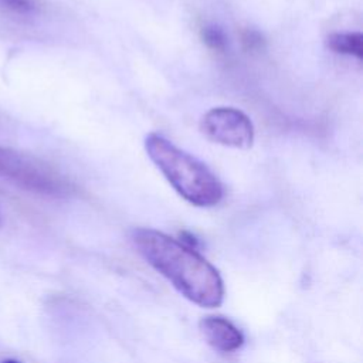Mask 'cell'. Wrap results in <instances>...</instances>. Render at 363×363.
Here are the masks:
<instances>
[{
    "mask_svg": "<svg viewBox=\"0 0 363 363\" xmlns=\"http://www.w3.org/2000/svg\"><path fill=\"white\" fill-rule=\"evenodd\" d=\"M203 135L218 145L248 149L254 142V125L240 109L217 106L207 111L200 119Z\"/></svg>",
    "mask_w": 363,
    "mask_h": 363,
    "instance_id": "cell-4",
    "label": "cell"
},
{
    "mask_svg": "<svg viewBox=\"0 0 363 363\" xmlns=\"http://www.w3.org/2000/svg\"><path fill=\"white\" fill-rule=\"evenodd\" d=\"M0 363H21V362H18V360H16V359H4V360H1Z\"/></svg>",
    "mask_w": 363,
    "mask_h": 363,
    "instance_id": "cell-10",
    "label": "cell"
},
{
    "mask_svg": "<svg viewBox=\"0 0 363 363\" xmlns=\"http://www.w3.org/2000/svg\"><path fill=\"white\" fill-rule=\"evenodd\" d=\"M200 329L207 343L218 352H235L244 345L242 332L227 318L206 316L200 322Z\"/></svg>",
    "mask_w": 363,
    "mask_h": 363,
    "instance_id": "cell-5",
    "label": "cell"
},
{
    "mask_svg": "<svg viewBox=\"0 0 363 363\" xmlns=\"http://www.w3.org/2000/svg\"><path fill=\"white\" fill-rule=\"evenodd\" d=\"M0 6L18 14H28L35 10L34 0H0Z\"/></svg>",
    "mask_w": 363,
    "mask_h": 363,
    "instance_id": "cell-8",
    "label": "cell"
},
{
    "mask_svg": "<svg viewBox=\"0 0 363 363\" xmlns=\"http://www.w3.org/2000/svg\"><path fill=\"white\" fill-rule=\"evenodd\" d=\"M328 47L342 55L363 57V35L360 33H333L326 40Z\"/></svg>",
    "mask_w": 363,
    "mask_h": 363,
    "instance_id": "cell-6",
    "label": "cell"
},
{
    "mask_svg": "<svg viewBox=\"0 0 363 363\" xmlns=\"http://www.w3.org/2000/svg\"><path fill=\"white\" fill-rule=\"evenodd\" d=\"M203 41L216 51H224L227 45V38L224 31L217 26H206L201 28Z\"/></svg>",
    "mask_w": 363,
    "mask_h": 363,
    "instance_id": "cell-7",
    "label": "cell"
},
{
    "mask_svg": "<svg viewBox=\"0 0 363 363\" xmlns=\"http://www.w3.org/2000/svg\"><path fill=\"white\" fill-rule=\"evenodd\" d=\"M0 179L47 197H64L72 191L71 183L52 166L7 146H0Z\"/></svg>",
    "mask_w": 363,
    "mask_h": 363,
    "instance_id": "cell-3",
    "label": "cell"
},
{
    "mask_svg": "<svg viewBox=\"0 0 363 363\" xmlns=\"http://www.w3.org/2000/svg\"><path fill=\"white\" fill-rule=\"evenodd\" d=\"M145 149L150 160L186 201L197 207H213L221 201L223 184L203 162L159 133L146 136Z\"/></svg>",
    "mask_w": 363,
    "mask_h": 363,
    "instance_id": "cell-2",
    "label": "cell"
},
{
    "mask_svg": "<svg viewBox=\"0 0 363 363\" xmlns=\"http://www.w3.org/2000/svg\"><path fill=\"white\" fill-rule=\"evenodd\" d=\"M1 221H3V213H1V206H0V225H1Z\"/></svg>",
    "mask_w": 363,
    "mask_h": 363,
    "instance_id": "cell-11",
    "label": "cell"
},
{
    "mask_svg": "<svg viewBox=\"0 0 363 363\" xmlns=\"http://www.w3.org/2000/svg\"><path fill=\"white\" fill-rule=\"evenodd\" d=\"M133 242L142 257L184 298L203 308H217L224 299L218 271L197 250L153 228H136Z\"/></svg>",
    "mask_w": 363,
    "mask_h": 363,
    "instance_id": "cell-1",
    "label": "cell"
},
{
    "mask_svg": "<svg viewBox=\"0 0 363 363\" xmlns=\"http://www.w3.org/2000/svg\"><path fill=\"white\" fill-rule=\"evenodd\" d=\"M242 41H244L245 47L250 50H255L262 45V37L255 31H247L242 37Z\"/></svg>",
    "mask_w": 363,
    "mask_h": 363,
    "instance_id": "cell-9",
    "label": "cell"
}]
</instances>
